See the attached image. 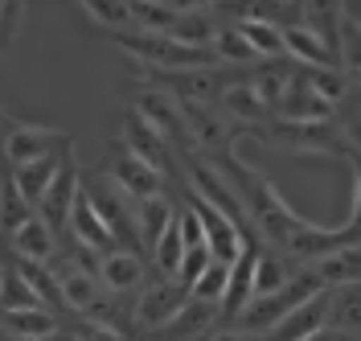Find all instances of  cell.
<instances>
[{
	"instance_id": "cell-1",
	"label": "cell",
	"mask_w": 361,
	"mask_h": 341,
	"mask_svg": "<svg viewBox=\"0 0 361 341\" xmlns=\"http://www.w3.org/2000/svg\"><path fill=\"white\" fill-rule=\"evenodd\" d=\"M209 164H214V169L226 177V185L234 189V198H238V205H243L250 230H255L267 247L283 251L288 247V239H292V230L308 222V218H300L292 205L283 202V193H279L259 169H250V164H243V160L234 157V148H230V152H218V157H209Z\"/></svg>"
},
{
	"instance_id": "cell-2",
	"label": "cell",
	"mask_w": 361,
	"mask_h": 341,
	"mask_svg": "<svg viewBox=\"0 0 361 341\" xmlns=\"http://www.w3.org/2000/svg\"><path fill=\"white\" fill-rule=\"evenodd\" d=\"M320 292H324V284L316 280L312 268H304L288 288H279V292H271V296H255L247 309L238 313V321H234L230 329H243V333L263 337V333H271L279 321H288L295 309H304V304H308L312 296H320Z\"/></svg>"
},
{
	"instance_id": "cell-3",
	"label": "cell",
	"mask_w": 361,
	"mask_h": 341,
	"mask_svg": "<svg viewBox=\"0 0 361 341\" xmlns=\"http://www.w3.org/2000/svg\"><path fill=\"white\" fill-rule=\"evenodd\" d=\"M247 136H255L267 148H279L288 157H329V152H345V140H341L337 124H292V119H275L259 128H247Z\"/></svg>"
},
{
	"instance_id": "cell-4",
	"label": "cell",
	"mask_w": 361,
	"mask_h": 341,
	"mask_svg": "<svg viewBox=\"0 0 361 341\" xmlns=\"http://www.w3.org/2000/svg\"><path fill=\"white\" fill-rule=\"evenodd\" d=\"M82 193L90 198L94 205V214L103 218V227L111 230L115 247L119 251H132L140 255V230H135V202L119 189V185L103 173V169H94V173H82Z\"/></svg>"
},
{
	"instance_id": "cell-5",
	"label": "cell",
	"mask_w": 361,
	"mask_h": 341,
	"mask_svg": "<svg viewBox=\"0 0 361 341\" xmlns=\"http://www.w3.org/2000/svg\"><path fill=\"white\" fill-rule=\"evenodd\" d=\"M0 152L4 160L17 169V164H33V160H49V157H70L74 152V136L66 128H45V124H21V119H8V112L0 115Z\"/></svg>"
},
{
	"instance_id": "cell-6",
	"label": "cell",
	"mask_w": 361,
	"mask_h": 341,
	"mask_svg": "<svg viewBox=\"0 0 361 341\" xmlns=\"http://www.w3.org/2000/svg\"><path fill=\"white\" fill-rule=\"evenodd\" d=\"M189 300H193V292H189L180 280H164V275H160L152 284H144L140 296H135V337H140V333H152L160 325H169Z\"/></svg>"
},
{
	"instance_id": "cell-7",
	"label": "cell",
	"mask_w": 361,
	"mask_h": 341,
	"mask_svg": "<svg viewBox=\"0 0 361 341\" xmlns=\"http://www.w3.org/2000/svg\"><path fill=\"white\" fill-rule=\"evenodd\" d=\"M103 173H107V177H111V181L119 185L128 198H132V202H148V198H160V193H164V185H169V181H164V177L157 173V169H148L144 160L135 157V152L128 148V144H123V140L107 148Z\"/></svg>"
},
{
	"instance_id": "cell-8",
	"label": "cell",
	"mask_w": 361,
	"mask_h": 341,
	"mask_svg": "<svg viewBox=\"0 0 361 341\" xmlns=\"http://www.w3.org/2000/svg\"><path fill=\"white\" fill-rule=\"evenodd\" d=\"M119 140H123V144H128V148H132L148 169H157L164 181H180V169L173 164V144L160 136L157 128H148L132 107H128V115H123V136H119Z\"/></svg>"
},
{
	"instance_id": "cell-9",
	"label": "cell",
	"mask_w": 361,
	"mask_h": 341,
	"mask_svg": "<svg viewBox=\"0 0 361 341\" xmlns=\"http://www.w3.org/2000/svg\"><path fill=\"white\" fill-rule=\"evenodd\" d=\"M185 202H189V210H193V214H197V222H202L205 247L214 251V259H218V263L230 268V263L243 255V230L234 227L222 210H214L209 202H202V198H197V193H189V189H185Z\"/></svg>"
},
{
	"instance_id": "cell-10",
	"label": "cell",
	"mask_w": 361,
	"mask_h": 341,
	"mask_svg": "<svg viewBox=\"0 0 361 341\" xmlns=\"http://www.w3.org/2000/svg\"><path fill=\"white\" fill-rule=\"evenodd\" d=\"M132 112L140 115L148 128H157L160 136L173 144V152H177V148H189V132H185V119H180V103L177 99H169L164 91L144 87V91L135 95Z\"/></svg>"
},
{
	"instance_id": "cell-11",
	"label": "cell",
	"mask_w": 361,
	"mask_h": 341,
	"mask_svg": "<svg viewBox=\"0 0 361 341\" xmlns=\"http://www.w3.org/2000/svg\"><path fill=\"white\" fill-rule=\"evenodd\" d=\"M78 185H82V173H78V160H70L66 169L54 177L49 185V193L42 198L37 205V218H42L45 227L54 230V234H70V214H74V198H78Z\"/></svg>"
},
{
	"instance_id": "cell-12",
	"label": "cell",
	"mask_w": 361,
	"mask_h": 341,
	"mask_svg": "<svg viewBox=\"0 0 361 341\" xmlns=\"http://www.w3.org/2000/svg\"><path fill=\"white\" fill-rule=\"evenodd\" d=\"M283 33V54H288V62H295V66H320V70H341L337 54L324 46L320 37H316L312 29L304 21H292L279 29Z\"/></svg>"
},
{
	"instance_id": "cell-13",
	"label": "cell",
	"mask_w": 361,
	"mask_h": 341,
	"mask_svg": "<svg viewBox=\"0 0 361 341\" xmlns=\"http://www.w3.org/2000/svg\"><path fill=\"white\" fill-rule=\"evenodd\" d=\"M70 160H74V152H70V157H49V160H33V164H17V169H8V177H13V185H17V193L33 205V214H37L42 198L49 193L54 177L66 169Z\"/></svg>"
},
{
	"instance_id": "cell-14",
	"label": "cell",
	"mask_w": 361,
	"mask_h": 341,
	"mask_svg": "<svg viewBox=\"0 0 361 341\" xmlns=\"http://www.w3.org/2000/svg\"><path fill=\"white\" fill-rule=\"evenodd\" d=\"M70 239L74 243H82V247H90L94 255H111L115 239L111 230L103 227V218L94 214V205H90V198L82 193V185H78V198H74V214H70Z\"/></svg>"
},
{
	"instance_id": "cell-15",
	"label": "cell",
	"mask_w": 361,
	"mask_h": 341,
	"mask_svg": "<svg viewBox=\"0 0 361 341\" xmlns=\"http://www.w3.org/2000/svg\"><path fill=\"white\" fill-rule=\"evenodd\" d=\"M324 317H329V288L312 296L304 309H295L288 321H279L271 333H263V341H308L324 329Z\"/></svg>"
},
{
	"instance_id": "cell-16",
	"label": "cell",
	"mask_w": 361,
	"mask_h": 341,
	"mask_svg": "<svg viewBox=\"0 0 361 341\" xmlns=\"http://www.w3.org/2000/svg\"><path fill=\"white\" fill-rule=\"evenodd\" d=\"M144 280H148V268H144V259L132 255V251H111L99 263V284L107 292H140Z\"/></svg>"
},
{
	"instance_id": "cell-17",
	"label": "cell",
	"mask_w": 361,
	"mask_h": 341,
	"mask_svg": "<svg viewBox=\"0 0 361 341\" xmlns=\"http://www.w3.org/2000/svg\"><path fill=\"white\" fill-rule=\"evenodd\" d=\"M8 247L17 251V259H25V263H42V268H49V259L58 255V234L33 214V218L8 239Z\"/></svg>"
},
{
	"instance_id": "cell-18",
	"label": "cell",
	"mask_w": 361,
	"mask_h": 341,
	"mask_svg": "<svg viewBox=\"0 0 361 341\" xmlns=\"http://www.w3.org/2000/svg\"><path fill=\"white\" fill-rule=\"evenodd\" d=\"M177 218V205L169 202L164 193L160 198H148V202H135V230H140V247L152 251L160 243V234L173 227Z\"/></svg>"
},
{
	"instance_id": "cell-19",
	"label": "cell",
	"mask_w": 361,
	"mask_h": 341,
	"mask_svg": "<svg viewBox=\"0 0 361 341\" xmlns=\"http://www.w3.org/2000/svg\"><path fill=\"white\" fill-rule=\"evenodd\" d=\"M324 329H341L361 337V284H345V288H329V317Z\"/></svg>"
},
{
	"instance_id": "cell-20",
	"label": "cell",
	"mask_w": 361,
	"mask_h": 341,
	"mask_svg": "<svg viewBox=\"0 0 361 341\" xmlns=\"http://www.w3.org/2000/svg\"><path fill=\"white\" fill-rule=\"evenodd\" d=\"M17 309H45L42 296L29 288V280L13 259H0V313H17Z\"/></svg>"
},
{
	"instance_id": "cell-21",
	"label": "cell",
	"mask_w": 361,
	"mask_h": 341,
	"mask_svg": "<svg viewBox=\"0 0 361 341\" xmlns=\"http://www.w3.org/2000/svg\"><path fill=\"white\" fill-rule=\"evenodd\" d=\"M316 280L324 288H345V284H361V247H341L329 259L312 263Z\"/></svg>"
},
{
	"instance_id": "cell-22",
	"label": "cell",
	"mask_w": 361,
	"mask_h": 341,
	"mask_svg": "<svg viewBox=\"0 0 361 341\" xmlns=\"http://www.w3.org/2000/svg\"><path fill=\"white\" fill-rule=\"evenodd\" d=\"M0 325H4V333H13L17 341L62 333V321L54 317L49 309H17V313H0Z\"/></svg>"
},
{
	"instance_id": "cell-23",
	"label": "cell",
	"mask_w": 361,
	"mask_h": 341,
	"mask_svg": "<svg viewBox=\"0 0 361 341\" xmlns=\"http://www.w3.org/2000/svg\"><path fill=\"white\" fill-rule=\"evenodd\" d=\"M209 54H214V62L218 66H234V70H247L250 62H259V54L247 46V37L238 33V25H218V33H214V42H209Z\"/></svg>"
},
{
	"instance_id": "cell-24",
	"label": "cell",
	"mask_w": 361,
	"mask_h": 341,
	"mask_svg": "<svg viewBox=\"0 0 361 341\" xmlns=\"http://www.w3.org/2000/svg\"><path fill=\"white\" fill-rule=\"evenodd\" d=\"M238 33H243L247 46L259 54V62H267V58H288V54H283V33H279L271 21L247 17V21H238Z\"/></svg>"
},
{
	"instance_id": "cell-25",
	"label": "cell",
	"mask_w": 361,
	"mask_h": 341,
	"mask_svg": "<svg viewBox=\"0 0 361 341\" xmlns=\"http://www.w3.org/2000/svg\"><path fill=\"white\" fill-rule=\"evenodd\" d=\"M29 218H33V205L17 193L13 177H4V189H0V234H4V239H13Z\"/></svg>"
},
{
	"instance_id": "cell-26",
	"label": "cell",
	"mask_w": 361,
	"mask_h": 341,
	"mask_svg": "<svg viewBox=\"0 0 361 341\" xmlns=\"http://www.w3.org/2000/svg\"><path fill=\"white\" fill-rule=\"evenodd\" d=\"M152 259H157V275L164 280H177L180 275V259H185V243H180V230H177V218L173 227L160 234V243L152 247Z\"/></svg>"
},
{
	"instance_id": "cell-27",
	"label": "cell",
	"mask_w": 361,
	"mask_h": 341,
	"mask_svg": "<svg viewBox=\"0 0 361 341\" xmlns=\"http://www.w3.org/2000/svg\"><path fill=\"white\" fill-rule=\"evenodd\" d=\"M82 13H87L99 29H107V33H128V29H135L132 4H103V0H87V4H82Z\"/></svg>"
},
{
	"instance_id": "cell-28",
	"label": "cell",
	"mask_w": 361,
	"mask_h": 341,
	"mask_svg": "<svg viewBox=\"0 0 361 341\" xmlns=\"http://www.w3.org/2000/svg\"><path fill=\"white\" fill-rule=\"evenodd\" d=\"M226 284H230V268L214 259V263H209V268L202 272V280H197L189 292H193V300H202V304H222Z\"/></svg>"
},
{
	"instance_id": "cell-29",
	"label": "cell",
	"mask_w": 361,
	"mask_h": 341,
	"mask_svg": "<svg viewBox=\"0 0 361 341\" xmlns=\"http://www.w3.org/2000/svg\"><path fill=\"white\" fill-rule=\"evenodd\" d=\"M25 13H29L25 4H0V54H8V49L17 46Z\"/></svg>"
},
{
	"instance_id": "cell-30",
	"label": "cell",
	"mask_w": 361,
	"mask_h": 341,
	"mask_svg": "<svg viewBox=\"0 0 361 341\" xmlns=\"http://www.w3.org/2000/svg\"><path fill=\"white\" fill-rule=\"evenodd\" d=\"M62 333H70V341H132L119 329H107V325H94V321H82V317H74Z\"/></svg>"
},
{
	"instance_id": "cell-31",
	"label": "cell",
	"mask_w": 361,
	"mask_h": 341,
	"mask_svg": "<svg viewBox=\"0 0 361 341\" xmlns=\"http://www.w3.org/2000/svg\"><path fill=\"white\" fill-rule=\"evenodd\" d=\"M353 164V210H349V222H345V243L349 247H361V157H349Z\"/></svg>"
},
{
	"instance_id": "cell-32",
	"label": "cell",
	"mask_w": 361,
	"mask_h": 341,
	"mask_svg": "<svg viewBox=\"0 0 361 341\" xmlns=\"http://www.w3.org/2000/svg\"><path fill=\"white\" fill-rule=\"evenodd\" d=\"M209 263H214V251H209V247H189V251H185V259H180V275H177V280L185 284V288H193Z\"/></svg>"
},
{
	"instance_id": "cell-33",
	"label": "cell",
	"mask_w": 361,
	"mask_h": 341,
	"mask_svg": "<svg viewBox=\"0 0 361 341\" xmlns=\"http://www.w3.org/2000/svg\"><path fill=\"white\" fill-rule=\"evenodd\" d=\"M177 230H180V243H185V251H189V247H205L202 222H197V214L189 210V202L177 210Z\"/></svg>"
},
{
	"instance_id": "cell-34",
	"label": "cell",
	"mask_w": 361,
	"mask_h": 341,
	"mask_svg": "<svg viewBox=\"0 0 361 341\" xmlns=\"http://www.w3.org/2000/svg\"><path fill=\"white\" fill-rule=\"evenodd\" d=\"M308 341H361V337H353V333H341V329H320L316 337H308Z\"/></svg>"
},
{
	"instance_id": "cell-35",
	"label": "cell",
	"mask_w": 361,
	"mask_h": 341,
	"mask_svg": "<svg viewBox=\"0 0 361 341\" xmlns=\"http://www.w3.org/2000/svg\"><path fill=\"white\" fill-rule=\"evenodd\" d=\"M29 341H70V333H49V337H29Z\"/></svg>"
},
{
	"instance_id": "cell-36",
	"label": "cell",
	"mask_w": 361,
	"mask_h": 341,
	"mask_svg": "<svg viewBox=\"0 0 361 341\" xmlns=\"http://www.w3.org/2000/svg\"><path fill=\"white\" fill-rule=\"evenodd\" d=\"M0 341H8V337H4V325H0Z\"/></svg>"
},
{
	"instance_id": "cell-37",
	"label": "cell",
	"mask_w": 361,
	"mask_h": 341,
	"mask_svg": "<svg viewBox=\"0 0 361 341\" xmlns=\"http://www.w3.org/2000/svg\"><path fill=\"white\" fill-rule=\"evenodd\" d=\"M0 115H4V107H0ZM0 140H4V128H0Z\"/></svg>"
},
{
	"instance_id": "cell-38",
	"label": "cell",
	"mask_w": 361,
	"mask_h": 341,
	"mask_svg": "<svg viewBox=\"0 0 361 341\" xmlns=\"http://www.w3.org/2000/svg\"><path fill=\"white\" fill-rule=\"evenodd\" d=\"M202 341H209V337H202Z\"/></svg>"
}]
</instances>
